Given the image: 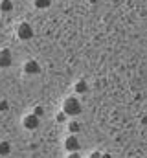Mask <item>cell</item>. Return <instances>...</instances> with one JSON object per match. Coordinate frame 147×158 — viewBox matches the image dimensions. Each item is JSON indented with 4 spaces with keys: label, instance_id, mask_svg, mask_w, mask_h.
Instances as JSON below:
<instances>
[{
    "label": "cell",
    "instance_id": "6da1fadb",
    "mask_svg": "<svg viewBox=\"0 0 147 158\" xmlns=\"http://www.w3.org/2000/svg\"><path fill=\"white\" fill-rule=\"evenodd\" d=\"M68 118H75V116H79L81 112H83V105H81V101L75 98V96H70V98H66L65 101H63V109H61Z\"/></svg>",
    "mask_w": 147,
    "mask_h": 158
},
{
    "label": "cell",
    "instance_id": "7a4b0ae2",
    "mask_svg": "<svg viewBox=\"0 0 147 158\" xmlns=\"http://www.w3.org/2000/svg\"><path fill=\"white\" fill-rule=\"evenodd\" d=\"M33 35H35V31H33V26H32V24L20 22V24L17 26V37L20 40H30Z\"/></svg>",
    "mask_w": 147,
    "mask_h": 158
},
{
    "label": "cell",
    "instance_id": "3957f363",
    "mask_svg": "<svg viewBox=\"0 0 147 158\" xmlns=\"http://www.w3.org/2000/svg\"><path fill=\"white\" fill-rule=\"evenodd\" d=\"M22 70H24V74H26V76H39L42 68H40L39 61H35V59H30V61H26V63H24Z\"/></svg>",
    "mask_w": 147,
    "mask_h": 158
},
{
    "label": "cell",
    "instance_id": "277c9868",
    "mask_svg": "<svg viewBox=\"0 0 147 158\" xmlns=\"http://www.w3.org/2000/svg\"><path fill=\"white\" fill-rule=\"evenodd\" d=\"M39 125H40V118H37L35 114H26L22 118V127L26 131H35L39 129Z\"/></svg>",
    "mask_w": 147,
    "mask_h": 158
},
{
    "label": "cell",
    "instance_id": "5b68a950",
    "mask_svg": "<svg viewBox=\"0 0 147 158\" xmlns=\"http://www.w3.org/2000/svg\"><path fill=\"white\" fill-rule=\"evenodd\" d=\"M65 149H66L68 153H77V151L81 149V142H79L77 134H70V136L65 140Z\"/></svg>",
    "mask_w": 147,
    "mask_h": 158
},
{
    "label": "cell",
    "instance_id": "8992f818",
    "mask_svg": "<svg viewBox=\"0 0 147 158\" xmlns=\"http://www.w3.org/2000/svg\"><path fill=\"white\" fill-rule=\"evenodd\" d=\"M11 64H13V55H11V52H9L7 48H2V50H0V68L6 70V68H9Z\"/></svg>",
    "mask_w": 147,
    "mask_h": 158
},
{
    "label": "cell",
    "instance_id": "52a82bcc",
    "mask_svg": "<svg viewBox=\"0 0 147 158\" xmlns=\"http://www.w3.org/2000/svg\"><path fill=\"white\" fill-rule=\"evenodd\" d=\"M86 90H88V85H86L85 79H79L74 85V94H86Z\"/></svg>",
    "mask_w": 147,
    "mask_h": 158
},
{
    "label": "cell",
    "instance_id": "ba28073f",
    "mask_svg": "<svg viewBox=\"0 0 147 158\" xmlns=\"http://www.w3.org/2000/svg\"><path fill=\"white\" fill-rule=\"evenodd\" d=\"M9 153H11V143L6 142V140H2L0 142V156L6 158V156H9Z\"/></svg>",
    "mask_w": 147,
    "mask_h": 158
},
{
    "label": "cell",
    "instance_id": "9c48e42d",
    "mask_svg": "<svg viewBox=\"0 0 147 158\" xmlns=\"http://www.w3.org/2000/svg\"><path fill=\"white\" fill-rule=\"evenodd\" d=\"M0 11L2 13H11L13 11V0H0Z\"/></svg>",
    "mask_w": 147,
    "mask_h": 158
},
{
    "label": "cell",
    "instance_id": "30bf717a",
    "mask_svg": "<svg viewBox=\"0 0 147 158\" xmlns=\"http://www.w3.org/2000/svg\"><path fill=\"white\" fill-rule=\"evenodd\" d=\"M33 6L37 9H48L52 6V0H33Z\"/></svg>",
    "mask_w": 147,
    "mask_h": 158
},
{
    "label": "cell",
    "instance_id": "8fae6325",
    "mask_svg": "<svg viewBox=\"0 0 147 158\" xmlns=\"http://www.w3.org/2000/svg\"><path fill=\"white\" fill-rule=\"evenodd\" d=\"M79 131H81V123L79 121H70L68 123V132L70 134H79Z\"/></svg>",
    "mask_w": 147,
    "mask_h": 158
},
{
    "label": "cell",
    "instance_id": "7c38bea8",
    "mask_svg": "<svg viewBox=\"0 0 147 158\" xmlns=\"http://www.w3.org/2000/svg\"><path fill=\"white\" fill-rule=\"evenodd\" d=\"M32 114H35L37 118H42V116H44V109H42L40 105H37V107H33V112H32Z\"/></svg>",
    "mask_w": 147,
    "mask_h": 158
},
{
    "label": "cell",
    "instance_id": "4fadbf2b",
    "mask_svg": "<svg viewBox=\"0 0 147 158\" xmlns=\"http://www.w3.org/2000/svg\"><path fill=\"white\" fill-rule=\"evenodd\" d=\"M9 110V101L7 99H0V112H7Z\"/></svg>",
    "mask_w": 147,
    "mask_h": 158
},
{
    "label": "cell",
    "instance_id": "5bb4252c",
    "mask_svg": "<svg viewBox=\"0 0 147 158\" xmlns=\"http://www.w3.org/2000/svg\"><path fill=\"white\" fill-rule=\"evenodd\" d=\"M66 119H68V116H66V114H65L63 110L55 114V121H59V123H63V121H66Z\"/></svg>",
    "mask_w": 147,
    "mask_h": 158
},
{
    "label": "cell",
    "instance_id": "9a60e30c",
    "mask_svg": "<svg viewBox=\"0 0 147 158\" xmlns=\"http://www.w3.org/2000/svg\"><path fill=\"white\" fill-rule=\"evenodd\" d=\"M88 158H101V153H99V151H94V153H90Z\"/></svg>",
    "mask_w": 147,
    "mask_h": 158
},
{
    "label": "cell",
    "instance_id": "2e32d148",
    "mask_svg": "<svg viewBox=\"0 0 147 158\" xmlns=\"http://www.w3.org/2000/svg\"><path fill=\"white\" fill-rule=\"evenodd\" d=\"M66 158H83V156H81L79 153H68V156Z\"/></svg>",
    "mask_w": 147,
    "mask_h": 158
},
{
    "label": "cell",
    "instance_id": "e0dca14e",
    "mask_svg": "<svg viewBox=\"0 0 147 158\" xmlns=\"http://www.w3.org/2000/svg\"><path fill=\"white\" fill-rule=\"evenodd\" d=\"M101 158H112V155H109V153H101Z\"/></svg>",
    "mask_w": 147,
    "mask_h": 158
}]
</instances>
